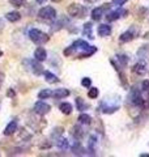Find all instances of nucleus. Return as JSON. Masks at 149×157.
Wrapping results in <instances>:
<instances>
[{"mask_svg":"<svg viewBox=\"0 0 149 157\" xmlns=\"http://www.w3.org/2000/svg\"><path fill=\"white\" fill-rule=\"evenodd\" d=\"M137 56L140 58V59H149V46L145 45V46H141L140 48H139V51H137Z\"/></svg>","mask_w":149,"mask_h":157,"instance_id":"nucleus-15","label":"nucleus"},{"mask_svg":"<svg viewBox=\"0 0 149 157\" xmlns=\"http://www.w3.org/2000/svg\"><path fill=\"white\" fill-rule=\"evenodd\" d=\"M72 152H73V155H78V156H82V155H85L84 152H85V149L82 148V147L80 145V143H76L73 147H72Z\"/></svg>","mask_w":149,"mask_h":157,"instance_id":"nucleus-23","label":"nucleus"},{"mask_svg":"<svg viewBox=\"0 0 149 157\" xmlns=\"http://www.w3.org/2000/svg\"><path fill=\"white\" fill-rule=\"evenodd\" d=\"M24 64H28L29 66V68L28 70L29 71H32L34 75H41V73H43V67H42V64L39 63V60H25L24 62Z\"/></svg>","mask_w":149,"mask_h":157,"instance_id":"nucleus-6","label":"nucleus"},{"mask_svg":"<svg viewBox=\"0 0 149 157\" xmlns=\"http://www.w3.org/2000/svg\"><path fill=\"white\" fill-rule=\"evenodd\" d=\"M16 131H17V122L12 121L11 123H9V124L6 127V130H4V135H6V136H11V135H13Z\"/></svg>","mask_w":149,"mask_h":157,"instance_id":"nucleus-14","label":"nucleus"},{"mask_svg":"<svg viewBox=\"0 0 149 157\" xmlns=\"http://www.w3.org/2000/svg\"><path fill=\"white\" fill-rule=\"evenodd\" d=\"M81 84H82V86H85V88H90V85H92V80L89 77H84L82 78V81H81Z\"/></svg>","mask_w":149,"mask_h":157,"instance_id":"nucleus-32","label":"nucleus"},{"mask_svg":"<svg viewBox=\"0 0 149 157\" xmlns=\"http://www.w3.org/2000/svg\"><path fill=\"white\" fill-rule=\"evenodd\" d=\"M6 18L8 20V21H11V22H17V21H20L21 20V14H20L18 12H9V13H7L6 14Z\"/></svg>","mask_w":149,"mask_h":157,"instance_id":"nucleus-17","label":"nucleus"},{"mask_svg":"<svg viewBox=\"0 0 149 157\" xmlns=\"http://www.w3.org/2000/svg\"><path fill=\"white\" fill-rule=\"evenodd\" d=\"M92 28H93V25L90 22H86L85 25H84V30H82V34L85 37H89L90 39H93L94 37H93V34H92Z\"/></svg>","mask_w":149,"mask_h":157,"instance_id":"nucleus-21","label":"nucleus"},{"mask_svg":"<svg viewBox=\"0 0 149 157\" xmlns=\"http://www.w3.org/2000/svg\"><path fill=\"white\" fill-rule=\"evenodd\" d=\"M135 37H136V32H133V28L132 29H128L127 32H124L123 34H120V37H119V42H122V43L130 42Z\"/></svg>","mask_w":149,"mask_h":157,"instance_id":"nucleus-8","label":"nucleus"},{"mask_svg":"<svg viewBox=\"0 0 149 157\" xmlns=\"http://www.w3.org/2000/svg\"><path fill=\"white\" fill-rule=\"evenodd\" d=\"M141 157H149V155H145V153H143V155H140Z\"/></svg>","mask_w":149,"mask_h":157,"instance_id":"nucleus-41","label":"nucleus"},{"mask_svg":"<svg viewBox=\"0 0 149 157\" xmlns=\"http://www.w3.org/2000/svg\"><path fill=\"white\" fill-rule=\"evenodd\" d=\"M102 8H94L92 11V18L94 20V21H99L102 17Z\"/></svg>","mask_w":149,"mask_h":157,"instance_id":"nucleus-22","label":"nucleus"},{"mask_svg":"<svg viewBox=\"0 0 149 157\" xmlns=\"http://www.w3.org/2000/svg\"><path fill=\"white\" fill-rule=\"evenodd\" d=\"M52 96L55 98H66L69 96V90L64 89V88H60V89H56L55 92H52Z\"/></svg>","mask_w":149,"mask_h":157,"instance_id":"nucleus-16","label":"nucleus"},{"mask_svg":"<svg viewBox=\"0 0 149 157\" xmlns=\"http://www.w3.org/2000/svg\"><path fill=\"white\" fill-rule=\"evenodd\" d=\"M9 3H11L12 6H14V7H22L25 0H9Z\"/></svg>","mask_w":149,"mask_h":157,"instance_id":"nucleus-31","label":"nucleus"},{"mask_svg":"<svg viewBox=\"0 0 149 157\" xmlns=\"http://www.w3.org/2000/svg\"><path fill=\"white\" fill-rule=\"evenodd\" d=\"M72 135L76 137L77 140H80L81 137H82V135H84V132H82V130L80 128V127H77V126H74L73 128H72Z\"/></svg>","mask_w":149,"mask_h":157,"instance_id":"nucleus-27","label":"nucleus"},{"mask_svg":"<svg viewBox=\"0 0 149 157\" xmlns=\"http://www.w3.org/2000/svg\"><path fill=\"white\" fill-rule=\"evenodd\" d=\"M68 140L66 139V137H62V136H59L58 139H56V147L58 148H60V149H67L68 148Z\"/></svg>","mask_w":149,"mask_h":157,"instance_id":"nucleus-20","label":"nucleus"},{"mask_svg":"<svg viewBox=\"0 0 149 157\" xmlns=\"http://www.w3.org/2000/svg\"><path fill=\"white\" fill-rule=\"evenodd\" d=\"M77 121H78V123H81V124H89L92 122V118L88 114H81V115H78Z\"/></svg>","mask_w":149,"mask_h":157,"instance_id":"nucleus-25","label":"nucleus"},{"mask_svg":"<svg viewBox=\"0 0 149 157\" xmlns=\"http://www.w3.org/2000/svg\"><path fill=\"white\" fill-rule=\"evenodd\" d=\"M3 80H4V73L0 72V81H3Z\"/></svg>","mask_w":149,"mask_h":157,"instance_id":"nucleus-39","label":"nucleus"},{"mask_svg":"<svg viewBox=\"0 0 149 157\" xmlns=\"http://www.w3.org/2000/svg\"><path fill=\"white\" fill-rule=\"evenodd\" d=\"M36 2H37L38 4H43L44 2H46V0H36Z\"/></svg>","mask_w":149,"mask_h":157,"instance_id":"nucleus-40","label":"nucleus"},{"mask_svg":"<svg viewBox=\"0 0 149 157\" xmlns=\"http://www.w3.org/2000/svg\"><path fill=\"white\" fill-rule=\"evenodd\" d=\"M54 3H59V2H62V0H52Z\"/></svg>","mask_w":149,"mask_h":157,"instance_id":"nucleus-42","label":"nucleus"},{"mask_svg":"<svg viewBox=\"0 0 149 157\" xmlns=\"http://www.w3.org/2000/svg\"><path fill=\"white\" fill-rule=\"evenodd\" d=\"M76 105H77V109L78 110H85L86 109V107H88V105L86 104H84V100H82V98H80V97H77L76 98Z\"/></svg>","mask_w":149,"mask_h":157,"instance_id":"nucleus-28","label":"nucleus"},{"mask_svg":"<svg viewBox=\"0 0 149 157\" xmlns=\"http://www.w3.org/2000/svg\"><path fill=\"white\" fill-rule=\"evenodd\" d=\"M34 56H36L37 60L43 62V60H46V58H47V52L43 47H37L36 51H34Z\"/></svg>","mask_w":149,"mask_h":157,"instance_id":"nucleus-11","label":"nucleus"},{"mask_svg":"<svg viewBox=\"0 0 149 157\" xmlns=\"http://www.w3.org/2000/svg\"><path fill=\"white\" fill-rule=\"evenodd\" d=\"M127 2V0H114V6H118V7H120V6H123V4L124 3H126Z\"/></svg>","mask_w":149,"mask_h":157,"instance_id":"nucleus-36","label":"nucleus"},{"mask_svg":"<svg viewBox=\"0 0 149 157\" xmlns=\"http://www.w3.org/2000/svg\"><path fill=\"white\" fill-rule=\"evenodd\" d=\"M44 73V80H46L47 82H50V84H55V82H58L59 81V78H58V76H55L54 73H51L50 71H44L43 72Z\"/></svg>","mask_w":149,"mask_h":157,"instance_id":"nucleus-18","label":"nucleus"},{"mask_svg":"<svg viewBox=\"0 0 149 157\" xmlns=\"http://www.w3.org/2000/svg\"><path fill=\"white\" fill-rule=\"evenodd\" d=\"M29 38H30L34 43H37V45H43V43H46L50 39L47 34H44L43 32L39 30V29H32V30L29 32Z\"/></svg>","mask_w":149,"mask_h":157,"instance_id":"nucleus-3","label":"nucleus"},{"mask_svg":"<svg viewBox=\"0 0 149 157\" xmlns=\"http://www.w3.org/2000/svg\"><path fill=\"white\" fill-rule=\"evenodd\" d=\"M119 63H120V66H127V63H128V58L126 55H119Z\"/></svg>","mask_w":149,"mask_h":157,"instance_id":"nucleus-30","label":"nucleus"},{"mask_svg":"<svg viewBox=\"0 0 149 157\" xmlns=\"http://www.w3.org/2000/svg\"><path fill=\"white\" fill-rule=\"evenodd\" d=\"M59 109H60V111L63 113V114L66 115H69L72 113V105L69 104V102H63V104H60V106H59Z\"/></svg>","mask_w":149,"mask_h":157,"instance_id":"nucleus-19","label":"nucleus"},{"mask_svg":"<svg viewBox=\"0 0 149 157\" xmlns=\"http://www.w3.org/2000/svg\"><path fill=\"white\" fill-rule=\"evenodd\" d=\"M21 137H25V130H22V135ZM26 139H30V135H26Z\"/></svg>","mask_w":149,"mask_h":157,"instance_id":"nucleus-37","label":"nucleus"},{"mask_svg":"<svg viewBox=\"0 0 149 157\" xmlns=\"http://www.w3.org/2000/svg\"><path fill=\"white\" fill-rule=\"evenodd\" d=\"M73 51H74V48L71 46V47H68V48H66V50H64V55L69 56V55H72V54H73Z\"/></svg>","mask_w":149,"mask_h":157,"instance_id":"nucleus-35","label":"nucleus"},{"mask_svg":"<svg viewBox=\"0 0 149 157\" xmlns=\"http://www.w3.org/2000/svg\"><path fill=\"white\" fill-rule=\"evenodd\" d=\"M99 107H101L102 113H105V114H113V113H115L120 107V98H119V96H115V100H111V97H106L101 102Z\"/></svg>","mask_w":149,"mask_h":157,"instance_id":"nucleus-2","label":"nucleus"},{"mask_svg":"<svg viewBox=\"0 0 149 157\" xmlns=\"http://www.w3.org/2000/svg\"><path fill=\"white\" fill-rule=\"evenodd\" d=\"M63 134V127H56V128H54V132H52V136L54 137H59V136H60Z\"/></svg>","mask_w":149,"mask_h":157,"instance_id":"nucleus-33","label":"nucleus"},{"mask_svg":"<svg viewBox=\"0 0 149 157\" xmlns=\"http://www.w3.org/2000/svg\"><path fill=\"white\" fill-rule=\"evenodd\" d=\"M0 54H2V52H0Z\"/></svg>","mask_w":149,"mask_h":157,"instance_id":"nucleus-44","label":"nucleus"},{"mask_svg":"<svg viewBox=\"0 0 149 157\" xmlns=\"http://www.w3.org/2000/svg\"><path fill=\"white\" fill-rule=\"evenodd\" d=\"M38 17L42 20H46V21H52L56 17V11L52 7H43L39 9Z\"/></svg>","mask_w":149,"mask_h":157,"instance_id":"nucleus-4","label":"nucleus"},{"mask_svg":"<svg viewBox=\"0 0 149 157\" xmlns=\"http://www.w3.org/2000/svg\"><path fill=\"white\" fill-rule=\"evenodd\" d=\"M130 101L135 106H139V107L144 106V98L141 96L140 90L136 89V88H133V89L131 90V93H130Z\"/></svg>","mask_w":149,"mask_h":157,"instance_id":"nucleus-5","label":"nucleus"},{"mask_svg":"<svg viewBox=\"0 0 149 157\" xmlns=\"http://www.w3.org/2000/svg\"><path fill=\"white\" fill-rule=\"evenodd\" d=\"M96 145H97V137L92 135L89 137V151L92 152V155H94V151H96Z\"/></svg>","mask_w":149,"mask_h":157,"instance_id":"nucleus-24","label":"nucleus"},{"mask_svg":"<svg viewBox=\"0 0 149 157\" xmlns=\"http://www.w3.org/2000/svg\"><path fill=\"white\" fill-rule=\"evenodd\" d=\"M80 9H81V6H80V4L72 3L71 6H68L67 12H68L69 16H78V13H80Z\"/></svg>","mask_w":149,"mask_h":157,"instance_id":"nucleus-12","label":"nucleus"},{"mask_svg":"<svg viewBox=\"0 0 149 157\" xmlns=\"http://www.w3.org/2000/svg\"><path fill=\"white\" fill-rule=\"evenodd\" d=\"M98 34L101 37H109L111 34V28L106 25V24H101V25L98 26Z\"/></svg>","mask_w":149,"mask_h":157,"instance_id":"nucleus-13","label":"nucleus"},{"mask_svg":"<svg viewBox=\"0 0 149 157\" xmlns=\"http://www.w3.org/2000/svg\"><path fill=\"white\" fill-rule=\"evenodd\" d=\"M0 29H2V21H0Z\"/></svg>","mask_w":149,"mask_h":157,"instance_id":"nucleus-43","label":"nucleus"},{"mask_svg":"<svg viewBox=\"0 0 149 157\" xmlns=\"http://www.w3.org/2000/svg\"><path fill=\"white\" fill-rule=\"evenodd\" d=\"M51 96H52V92L50 89H43V90H41L38 93V98H39V100H46V98L51 97Z\"/></svg>","mask_w":149,"mask_h":157,"instance_id":"nucleus-26","label":"nucleus"},{"mask_svg":"<svg viewBox=\"0 0 149 157\" xmlns=\"http://www.w3.org/2000/svg\"><path fill=\"white\" fill-rule=\"evenodd\" d=\"M72 47L74 48V50H82V52L77 54V58H78V59L89 58V56L93 55V54L97 51V47L89 46L85 41H82V39H77V41H74L73 45H72Z\"/></svg>","mask_w":149,"mask_h":157,"instance_id":"nucleus-1","label":"nucleus"},{"mask_svg":"<svg viewBox=\"0 0 149 157\" xmlns=\"http://www.w3.org/2000/svg\"><path fill=\"white\" fill-rule=\"evenodd\" d=\"M132 71L135 72L136 75H139V76L145 75V72H147V64H145V62H137L136 64L133 66Z\"/></svg>","mask_w":149,"mask_h":157,"instance_id":"nucleus-10","label":"nucleus"},{"mask_svg":"<svg viewBox=\"0 0 149 157\" xmlns=\"http://www.w3.org/2000/svg\"><path fill=\"white\" fill-rule=\"evenodd\" d=\"M51 110V106H50L48 104H46V102L43 101H38L36 105H34V113L38 115H44L47 114V113Z\"/></svg>","mask_w":149,"mask_h":157,"instance_id":"nucleus-7","label":"nucleus"},{"mask_svg":"<svg viewBox=\"0 0 149 157\" xmlns=\"http://www.w3.org/2000/svg\"><path fill=\"white\" fill-rule=\"evenodd\" d=\"M128 12L127 11H124V9H118V11H115V12H110V13H107V16H106V18H107V21H115V20H118L119 17H124L127 14Z\"/></svg>","mask_w":149,"mask_h":157,"instance_id":"nucleus-9","label":"nucleus"},{"mask_svg":"<svg viewBox=\"0 0 149 157\" xmlns=\"http://www.w3.org/2000/svg\"><path fill=\"white\" fill-rule=\"evenodd\" d=\"M86 2H88L89 4H94V3H97V2H99V0H86Z\"/></svg>","mask_w":149,"mask_h":157,"instance_id":"nucleus-38","label":"nucleus"},{"mask_svg":"<svg viewBox=\"0 0 149 157\" xmlns=\"http://www.w3.org/2000/svg\"><path fill=\"white\" fill-rule=\"evenodd\" d=\"M141 88L144 92H149V80H144L141 84Z\"/></svg>","mask_w":149,"mask_h":157,"instance_id":"nucleus-34","label":"nucleus"},{"mask_svg":"<svg viewBox=\"0 0 149 157\" xmlns=\"http://www.w3.org/2000/svg\"><path fill=\"white\" fill-rule=\"evenodd\" d=\"M98 94H99V92H98L97 88H90V89H89V92H88V97H89V98H92V100L97 98Z\"/></svg>","mask_w":149,"mask_h":157,"instance_id":"nucleus-29","label":"nucleus"}]
</instances>
